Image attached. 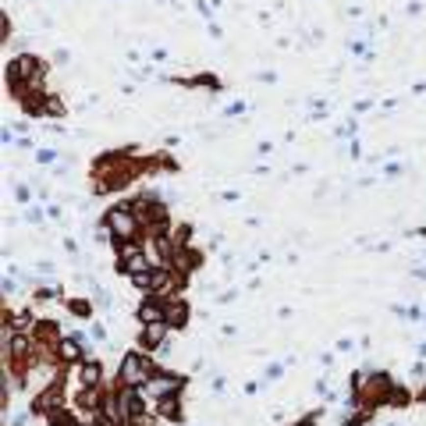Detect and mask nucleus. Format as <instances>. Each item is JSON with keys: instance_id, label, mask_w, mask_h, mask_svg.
<instances>
[]
</instances>
